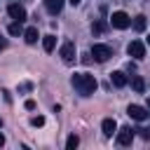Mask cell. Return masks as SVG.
I'll list each match as a JSON object with an SVG mask.
<instances>
[{
	"mask_svg": "<svg viewBox=\"0 0 150 150\" xmlns=\"http://www.w3.org/2000/svg\"><path fill=\"white\" fill-rule=\"evenodd\" d=\"M70 82H73L75 91H77V94H82V96H91V94L96 91V87H98L96 77H94V75H89V73H75V75L70 77Z\"/></svg>",
	"mask_w": 150,
	"mask_h": 150,
	"instance_id": "1",
	"label": "cell"
},
{
	"mask_svg": "<svg viewBox=\"0 0 150 150\" xmlns=\"http://www.w3.org/2000/svg\"><path fill=\"white\" fill-rule=\"evenodd\" d=\"M91 56H94V61H98V63H105L110 56H112V49L108 47V45H91Z\"/></svg>",
	"mask_w": 150,
	"mask_h": 150,
	"instance_id": "2",
	"label": "cell"
},
{
	"mask_svg": "<svg viewBox=\"0 0 150 150\" xmlns=\"http://www.w3.org/2000/svg\"><path fill=\"white\" fill-rule=\"evenodd\" d=\"M110 23H112L115 28L124 30V28H129V26H131V19H129V14H127V12H112Z\"/></svg>",
	"mask_w": 150,
	"mask_h": 150,
	"instance_id": "3",
	"label": "cell"
},
{
	"mask_svg": "<svg viewBox=\"0 0 150 150\" xmlns=\"http://www.w3.org/2000/svg\"><path fill=\"white\" fill-rule=\"evenodd\" d=\"M127 52H129V56H134V59H143V56H145V45H143L141 40H131L129 47H127Z\"/></svg>",
	"mask_w": 150,
	"mask_h": 150,
	"instance_id": "4",
	"label": "cell"
},
{
	"mask_svg": "<svg viewBox=\"0 0 150 150\" xmlns=\"http://www.w3.org/2000/svg\"><path fill=\"white\" fill-rule=\"evenodd\" d=\"M115 134H117V143L120 145H131V141H134V129L131 127H122Z\"/></svg>",
	"mask_w": 150,
	"mask_h": 150,
	"instance_id": "5",
	"label": "cell"
},
{
	"mask_svg": "<svg viewBox=\"0 0 150 150\" xmlns=\"http://www.w3.org/2000/svg\"><path fill=\"white\" fill-rule=\"evenodd\" d=\"M7 14H9L14 21H23V19H26V9H23L21 5H16V2H12V5L7 7Z\"/></svg>",
	"mask_w": 150,
	"mask_h": 150,
	"instance_id": "6",
	"label": "cell"
},
{
	"mask_svg": "<svg viewBox=\"0 0 150 150\" xmlns=\"http://www.w3.org/2000/svg\"><path fill=\"white\" fill-rule=\"evenodd\" d=\"M61 59H63L66 63H73V61H75V42H66V45L61 47Z\"/></svg>",
	"mask_w": 150,
	"mask_h": 150,
	"instance_id": "7",
	"label": "cell"
},
{
	"mask_svg": "<svg viewBox=\"0 0 150 150\" xmlns=\"http://www.w3.org/2000/svg\"><path fill=\"white\" fill-rule=\"evenodd\" d=\"M127 115H129L131 120H138V122H143L148 112H145V108H141V105H129V108H127Z\"/></svg>",
	"mask_w": 150,
	"mask_h": 150,
	"instance_id": "8",
	"label": "cell"
},
{
	"mask_svg": "<svg viewBox=\"0 0 150 150\" xmlns=\"http://www.w3.org/2000/svg\"><path fill=\"white\" fill-rule=\"evenodd\" d=\"M101 129H103V134H105V136H112V134L117 131V122H115L112 117H108V120H103Z\"/></svg>",
	"mask_w": 150,
	"mask_h": 150,
	"instance_id": "9",
	"label": "cell"
},
{
	"mask_svg": "<svg viewBox=\"0 0 150 150\" xmlns=\"http://www.w3.org/2000/svg\"><path fill=\"white\" fill-rule=\"evenodd\" d=\"M45 7L49 14H59L63 9V0H45Z\"/></svg>",
	"mask_w": 150,
	"mask_h": 150,
	"instance_id": "10",
	"label": "cell"
},
{
	"mask_svg": "<svg viewBox=\"0 0 150 150\" xmlns=\"http://www.w3.org/2000/svg\"><path fill=\"white\" fill-rule=\"evenodd\" d=\"M110 82H112L115 87H124V84H127V75H124L122 70H115V73L110 75Z\"/></svg>",
	"mask_w": 150,
	"mask_h": 150,
	"instance_id": "11",
	"label": "cell"
},
{
	"mask_svg": "<svg viewBox=\"0 0 150 150\" xmlns=\"http://www.w3.org/2000/svg\"><path fill=\"white\" fill-rule=\"evenodd\" d=\"M38 38H40V35H38V28H26V30H23V40H26L28 45H35Z\"/></svg>",
	"mask_w": 150,
	"mask_h": 150,
	"instance_id": "12",
	"label": "cell"
},
{
	"mask_svg": "<svg viewBox=\"0 0 150 150\" xmlns=\"http://www.w3.org/2000/svg\"><path fill=\"white\" fill-rule=\"evenodd\" d=\"M42 47H45V52H54L56 38H54V35H45V38H42Z\"/></svg>",
	"mask_w": 150,
	"mask_h": 150,
	"instance_id": "13",
	"label": "cell"
},
{
	"mask_svg": "<svg viewBox=\"0 0 150 150\" xmlns=\"http://www.w3.org/2000/svg\"><path fill=\"white\" fill-rule=\"evenodd\" d=\"M145 23H148V21H145V16H143V14H138V16L134 19V30L143 33V30H145Z\"/></svg>",
	"mask_w": 150,
	"mask_h": 150,
	"instance_id": "14",
	"label": "cell"
},
{
	"mask_svg": "<svg viewBox=\"0 0 150 150\" xmlns=\"http://www.w3.org/2000/svg\"><path fill=\"white\" fill-rule=\"evenodd\" d=\"M131 87H134V91L143 94V89H145V82H143V77H141V75H136V77L131 80Z\"/></svg>",
	"mask_w": 150,
	"mask_h": 150,
	"instance_id": "15",
	"label": "cell"
},
{
	"mask_svg": "<svg viewBox=\"0 0 150 150\" xmlns=\"http://www.w3.org/2000/svg\"><path fill=\"white\" fill-rule=\"evenodd\" d=\"M9 35H21L23 33V28H21V21H14V23H9Z\"/></svg>",
	"mask_w": 150,
	"mask_h": 150,
	"instance_id": "16",
	"label": "cell"
},
{
	"mask_svg": "<svg viewBox=\"0 0 150 150\" xmlns=\"http://www.w3.org/2000/svg\"><path fill=\"white\" fill-rule=\"evenodd\" d=\"M77 145H80V138H77L75 134H73V136H68V141H66V148H68V150H75Z\"/></svg>",
	"mask_w": 150,
	"mask_h": 150,
	"instance_id": "17",
	"label": "cell"
},
{
	"mask_svg": "<svg viewBox=\"0 0 150 150\" xmlns=\"http://www.w3.org/2000/svg\"><path fill=\"white\" fill-rule=\"evenodd\" d=\"M103 28H105V26L98 21V23H94V26H91V33H94V35H98V33H103Z\"/></svg>",
	"mask_w": 150,
	"mask_h": 150,
	"instance_id": "18",
	"label": "cell"
},
{
	"mask_svg": "<svg viewBox=\"0 0 150 150\" xmlns=\"http://www.w3.org/2000/svg\"><path fill=\"white\" fill-rule=\"evenodd\" d=\"M30 124H33V127H42V124H45V117H40V115H38V117H33V120H30Z\"/></svg>",
	"mask_w": 150,
	"mask_h": 150,
	"instance_id": "19",
	"label": "cell"
},
{
	"mask_svg": "<svg viewBox=\"0 0 150 150\" xmlns=\"http://www.w3.org/2000/svg\"><path fill=\"white\" fill-rule=\"evenodd\" d=\"M136 131H141V136H143L145 141H150V129H136Z\"/></svg>",
	"mask_w": 150,
	"mask_h": 150,
	"instance_id": "20",
	"label": "cell"
},
{
	"mask_svg": "<svg viewBox=\"0 0 150 150\" xmlns=\"http://www.w3.org/2000/svg\"><path fill=\"white\" fill-rule=\"evenodd\" d=\"M26 108H28V110H33V108H35V101H30V98H28V101H26Z\"/></svg>",
	"mask_w": 150,
	"mask_h": 150,
	"instance_id": "21",
	"label": "cell"
},
{
	"mask_svg": "<svg viewBox=\"0 0 150 150\" xmlns=\"http://www.w3.org/2000/svg\"><path fill=\"white\" fill-rule=\"evenodd\" d=\"M5 47H7V40H5L2 35H0V49H5Z\"/></svg>",
	"mask_w": 150,
	"mask_h": 150,
	"instance_id": "22",
	"label": "cell"
},
{
	"mask_svg": "<svg viewBox=\"0 0 150 150\" xmlns=\"http://www.w3.org/2000/svg\"><path fill=\"white\" fill-rule=\"evenodd\" d=\"M2 145H5V136L0 134V148H2Z\"/></svg>",
	"mask_w": 150,
	"mask_h": 150,
	"instance_id": "23",
	"label": "cell"
},
{
	"mask_svg": "<svg viewBox=\"0 0 150 150\" xmlns=\"http://www.w3.org/2000/svg\"><path fill=\"white\" fill-rule=\"evenodd\" d=\"M70 2H73V5H80V2H82V0H70Z\"/></svg>",
	"mask_w": 150,
	"mask_h": 150,
	"instance_id": "24",
	"label": "cell"
},
{
	"mask_svg": "<svg viewBox=\"0 0 150 150\" xmlns=\"http://www.w3.org/2000/svg\"><path fill=\"white\" fill-rule=\"evenodd\" d=\"M0 127H2V120H0Z\"/></svg>",
	"mask_w": 150,
	"mask_h": 150,
	"instance_id": "25",
	"label": "cell"
},
{
	"mask_svg": "<svg viewBox=\"0 0 150 150\" xmlns=\"http://www.w3.org/2000/svg\"><path fill=\"white\" fill-rule=\"evenodd\" d=\"M148 42H150V38H148Z\"/></svg>",
	"mask_w": 150,
	"mask_h": 150,
	"instance_id": "26",
	"label": "cell"
}]
</instances>
